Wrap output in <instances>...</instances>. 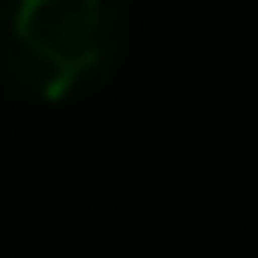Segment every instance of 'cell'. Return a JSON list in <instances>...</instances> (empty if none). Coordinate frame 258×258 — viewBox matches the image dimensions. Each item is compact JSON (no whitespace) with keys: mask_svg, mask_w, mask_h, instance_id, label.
I'll return each instance as SVG.
<instances>
[{"mask_svg":"<svg viewBox=\"0 0 258 258\" xmlns=\"http://www.w3.org/2000/svg\"><path fill=\"white\" fill-rule=\"evenodd\" d=\"M105 43V0H15L0 29V72L34 101H62L101 67Z\"/></svg>","mask_w":258,"mask_h":258,"instance_id":"obj_1","label":"cell"}]
</instances>
